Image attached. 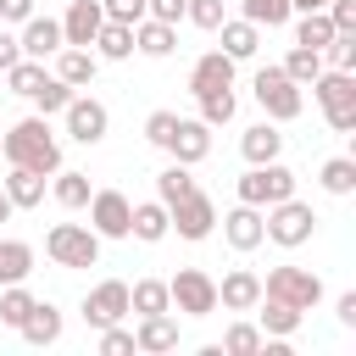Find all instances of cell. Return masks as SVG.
Wrapping results in <instances>:
<instances>
[{"label": "cell", "mask_w": 356, "mask_h": 356, "mask_svg": "<svg viewBox=\"0 0 356 356\" xmlns=\"http://www.w3.org/2000/svg\"><path fill=\"white\" fill-rule=\"evenodd\" d=\"M0 150H6L11 167H33V172H56V167H61V145H56V134H50V117H39V111L22 117L17 128H6Z\"/></svg>", "instance_id": "6da1fadb"}, {"label": "cell", "mask_w": 356, "mask_h": 356, "mask_svg": "<svg viewBox=\"0 0 356 356\" xmlns=\"http://www.w3.org/2000/svg\"><path fill=\"white\" fill-rule=\"evenodd\" d=\"M312 95H317V106H323V117H328L334 134H350L356 128V72L328 67V72L312 78Z\"/></svg>", "instance_id": "7a4b0ae2"}, {"label": "cell", "mask_w": 356, "mask_h": 356, "mask_svg": "<svg viewBox=\"0 0 356 356\" xmlns=\"http://www.w3.org/2000/svg\"><path fill=\"white\" fill-rule=\"evenodd\" d=\"M250 89H256V106L267 111V122H295V117H300V106H306L300 83H295L284 67H261Z\"/></svg>", "instance_id": "3957f363"}, {"label": "cell", "mask_w": 356, "mask_h": 356, "mask_svg": "<svg viewBox=\"0 0 356 356\" xmlns=\"http://www.w3.org/2000/svg\"><path fill=\"white\" fill-rule=\"evenodd\" d=\"M44 256L56 267H95L100 261V234L89 222H56L44 234Z\"/></svg>", "instance_id": "277c9868"}, {"label": "cell", "mask_w": 356, "mask_h": 356, "mask_svg": "<svg viewBox=\"0 0 356 356\" xmlns=\"http://www.w3.org/2000/svg\"><path fill=\"white\" fill-rule=\"evenodd\" d=\"M261 228H267V239L273 245H284V250H295V245H306L312 234H317V211L306 206V200H278V206H267L261 211Z\"/></svg>", "instance_id": "5b68a950"}, {"label": "cell", "mask_w": 356, "mask_h": 356, "mask_svg": "<svg viewBox=\"0 0 356 356\" xmlns=\"http://www.w3.org/2000/svg\"><path fill=\"white\" fill-rule=\"evenodd\" d=\"M295 195V172L284 167V161H256L245 178H239V200L245 206H278V200H289Z\"/></svg>", "instance_id": "8992f818"}, {"label": "cell", "mask_w": 356, "mask_h": 356, "mask_svg": "<svg viewBox=\"0 0 356 356\" xmlns=\"http://www.w3.org/2000/svg\"><path fill=\"white\" fill-rule=\"evenodd\" d=\"M261 295H267V300H284V306L312 312V306L323 300V278H317V273H306V267H273V273L261 278Z\"/></svg>", "instance_id": "52a82bcc"}, {"label": "cell", "mask_w": 356, "mask_h": 356, "mask_svg": "<svg viewBox=\"0 0 356 356\" xmlns=\"http://www.w3.org/2000/svg\"><path fill=\"white\" fill-rule=\"evenodd\" d=\"M167 295H172V306H178L184 317H211V312H217V278L200 273V267H178V273L167 278Z\"/></svg>", "instance_id": "ba28073f"}, {"label": "cell", "mask_w": 356, "mask_h": 356, "mask_svg": "<svg viewBox=\"0 0 356 356\" xmlns=\"http://www.w3.org/2000/svg\"><path fill=\"white\" fill-rule=\"evenodd\" d=\"M128 211H134V200L122 189H95L89 195V228L100 239H128Z\"/></svg>", "instance_id": "9c48e42d"}, {"label": "cell", "mask_w": 356, "mask_h": 356, "mask_svg": "<svg viewBox=\"0 0 356 356\" xmlns=\"http://www.w3.org/2000/svg\"><path fill=\"white\" fill-rule=\"evenodd\" d=\"M167 222L178 228V239H206L217 228V206H211L206 189H189L178 206H167Z\"/></svg>", "instance_id": "30bf717a"}, {"label": "cell", "mask_w": 356, "mask_h": 356, "mask_svg": "<svg viewBox=\"0 0 356 356\" xmlns=\"http://www.w3.org/2000/svg\"><path fill=\"white\" fill-rule=\"evenodd\" d=\"M128 317V284L122 278H106V284H95L89 295H83V323L89 328H111V323H122Z\"/></svg>", "instance_id": "8fae6325"}, {"label": "cell", "mask_w": 356, "mask_h": 356, "mask_svg": "<svg viewBox=\"0 0 356 356\" xmlns=\"http://www.w3.org/2000/svg\"><path fill=\"white\" fill-rule=\"evenodd\" d=\"M61 117H67V134H72L78 145H100L106 128H111V111H106L100 100H89V95H72Z\"/></svg>", "instance_id": "7c38bea8"}, {"label": "cell", "mask_w": 356, "mask_h": 356, "mask_svg": "<svg viewBox=\"0 0 356 356\" xmlns=\"http://www.w3.org/2000/svg\"><path fill=\"white\" fill-rule=\"evenodd\" d=\"M234 56L228 50H206L195 67H189V95H211V89H234Z\"/></svg>", "instance_id": "4fadbf2b"}, {"label": "cell", "mask_w": 356, "mask_h": 356, "mask_svg": "<svg viewBox=\"0 0 356 356\" xmlns=\"http://www.w3.org/2000/svg\"><path fill=\"white\" fill-rule=\"evenodd\" d=\"M167 150H172V161L195 167V161H206V150H211V128H206L200 117H178V128H172Z\"/></svg>", "instance_id": "5bb4252c"}, {"label": "cell", "mask_w": 356, "mask_h": 356, "mask_svg": "<svg viewBox=\"0 0 356 356\" xmlns=\"http://www.w3.org/2000/svg\"><path fill=\"white\" fill-rule=\"evenodd\" d=\"M100 22H106L100 0H72V6H67V17H61V39L89 50V44H95V33H100Z\"/></svg>", "instance_id": "9a60e30c"}, {"label": "cell", "mask_w": 356, "mask_h": 356, "mask_svg": "<svg viewBox=\"0 0 356 356\" xmlns=\"http://www.w3.org/2000/svg\"><path fill=\"white\" fill-rule=\"evenodd\" d=\"M222 239L234 245V250H256L261 239H267V228H261V206H234L228 217H222Z\"/></svg>", "instance_id": "2e32d148"}, {"label": "cell", "mask_w": 356, "mask_h": 356, "mask_svg": "<svg viewBox=\"0 0 356 356\" xmlns=\"http://www.w3.org/2000/svg\"><path fill=\"white\" fill-rule=\"evenodd\" d=\"M256 300H261V278H256L250 267H234V273L217 284V306H222V312H256Z\"/></svg>", "instance_id": "e0dca14e"}, {"label": "cell", "mask_w": 356, "mask_h": 356, "mask_svg": "<svg viewBox=\"0 0 356 356\" xmlns=\"http://www.w3.org/2000/svg\"><path fill=\"white\" fill-rule=\"evenodd\" d=\"M17 44H22V56L44 61V56H56V50H61L67 39H61V22H56V17H28V22H22V39H17Z\"/></svg>", "instance_id": "ac0fdd59"}, {"label": "cell", "mask_w": 356, "mask_h": 356, "mask_svg": "<svg viewBox=\"0 0 356 356\" xmlns=\"http://www.w3.org/2000/svg\"><path fill=\"white\" fill-rule=\"evenodd\" d=\"M95 72H100V56L95 50H83V44H61L56 50V78L61 83L83 89V83H95Z\"/></svg>", "instance_id": "d6986e66"}, {"label": "cell", "mask_w": 356, "mask_h": 356, "mask_svg": "<svg viewBox=\"0 0 356 356\" xmlns=\"http://www.w3.org/2000/svg\"><path fill=\"white\" fill-rule=\"evenodd\" d=\"M134 350H150V356H161V350H178V323H172V312L139 317V328H134Z\"/></svg>", "instance_id": "ffe728a7"}, {"label": "cell", "mask_w": 356, "mask_h": 356, "mask_svg": "<svg viewBox=\"0 0 356 356\" xmlns=\"http://www.w3.org/2000/svg\"><path fill=\"white\" fill-rule=\"evenodd\" d=\"M134 50L161 61V56L178 50V28H172V22H156V17H139V22H134Z\"/></svg>", "instance_id": "44dd1931"}, {"label": "cell", "mask_w": 356, "mask_h": 356, "mask_svg": "<svg viewBox=\"0 0 356 356\" xmlns=\"http://www.w3.org/2000/svg\"><path fill=\"white\" fill-rule=\"evenodd\" d=\"M128 234H134V239H145V245L167 239V234H172V222H167V206H161V200H139V206L128 211Z\"/></svg>", "instance_id": "7402d4cb"}, {"label": "cell", "mask_w": 356, "mask_h": 356, "mask_svg": "<svg viewBox=\"0 0 356 356\" xmlns=\"http://www.w3.org/2000/svg\"><path fill=\"white\" fill-rule=\"evenodd\" d=\"M28 345H56L61 339V312L50 306V300H33V312L22 317V328H17Z\"/></svg>", "instance_id": "603a6c76"}, {"label": "cell", "mask_w": 356, "mask_h": 356, "mask_svg": "<svg viewBox=\"0 0 356 356\" xmlns=\"http://www.w3.org/2000/svg\"><path fill=\"white\" fill-rule=\"evenodd\" d=\"M89 50H95L100 61H128V56H134V28H128V22H111V17H106Z\"/></svg>", "instance_id": "cb8c5ba5"}, {"label": "cell", "mask_w": 356, "mask_h": 356, "mask_svg": "<svg viewBox=\"0 0 356 356\" xmlns=\"http://www.w3.org/2000/svg\"><path fill=\"white\" fill-rule=\"evenodd\" d=\"M239 150H245V161H250V167H256V161H278V150H284L278 122H256V128H245Z\"/></svg>", "instance_id": "d4e9b609"}, {"label": "cell", "mask_w": 356, "mask_h": 356, "mask_svg": "<svg viewBox=\"0 0 356 356\" xmlns=\"http://www.w3.org/2000/svg\"><path fill=\"white\" fill-rule=\"evenodd\" d=\"M217 33H222V50H228L234 61H250V56H256V44H261V28H256V22H245V17H239V22H228V17H222V22H217Z\"/></svg>", "instance_id": "484cf974"}, {"label": "cell", "mask_w": 356, "mask_h": 356, "mask_svg": "<svg viewBox=\"0 0 356 356\" xmlns=\"http://www.w3.org/2000/svg\"><path fill=\"white\" fill-rule=\"evenodd\" d=\"M256 306H261V323H256V328H261L267 339H289V334L300 328V306H284V300H267V295H261Z\"/></svg>", "instance_id": "4316f807"}, {"label": "cell", "mask_w": 356, "mask_h": 356, "mask_svg": "<svg viewBox=\"0 0 356 356\" xmlns=\"http://www.w3.org/2000/svg\"><path fill=\"white\" fill-rule=\"evenodd\" d=\"M6 195H11V206H17V211L39 206V200H44V172H33V167H11V178H6Z\"/></svg>", "instance_id": "83f0119b"}, {"label": "cell", "mask_w": 356, "mask_h": 356, "mask_svg": "<svg viewBox=\"0 0 356 356\" xmlns=\"http://www.w3.org/2000/svg\"><path fill=\"white\" fill-rule=\"evenodd\" d=\"M128 312H139V317L172 312V295H167V284H161V278H139V284L128 289Z\"/></svg>", "instance_id": "f1b7e54d"}, {"label": "cell", "mask_w": 356, "mask_h": 356, "mask_svg": "<svg viewBox=\"0 0 356 356\" xmlns=\"http://www.w3.org/2000/svg\"><path fill=\"white\" fill-rule=\"evenodd\" d=\"M28 273H33V245L0 239V289H6V284H22Z\"/></svg>", "instance_id": "f546056e"}, {"label": "cell", "mask_w": 356, "mask_h": 356, "mask_svg": "<svg viewBox=\"0 0 356 356\" xmlns=\"http://www.w3.org/2000/svg\"><path fill=\"white\" fill-rule=\"evenodd\" d=\"M72 95H78L72 83H61L56 72H44V83H39L28 100H33V111H39V117H56V111H67V100H72Z\"/></svg>", "instance_id": "4dcf8cb0"}, {"label": "cell", "mask_w": 356, "mask_h": 356, "mask_svg": "<svg viewBox=\"0 0 356 356\" xmlns=\"http://www.w3.org/2000/svg\"><path fill=\"white\" fill-rule=\"evenodd\" d=\"M317 184H323L328 195H350V189H356V161H350V156H328V161L317 167Z\"/></svg>", "instance_id": "1f68e13d"}, {"label": "cell", "mask_w": 356, "mask_h": 356, "mask_svg": "<svg viewBox=\"0 0 356 356\" xmlns=\"http://www.w3.org/2000/svg\"><path fill=\"white\" fill-rule=\"evenodd\" d=\"M189 189H195V178H189V167H184V161H172V167H161V172H156V200H161V206H178Z\"/></svg>", "instance_id": "d6a6232c"}, {"label": "cell", "mask_w": 356, "mask_h": 356, "mask_svg": "<svg viewBox=\"0 0 356 356\" xmlns=\"http://www.w3.org/2000/svg\"><path fill=\"white\" fill-rule=\"evenodd\" d=\"M239 17L256 28H284L295 11H289V0H239Z\"/></svg>", "instance_id": "836d02e7"}, {"label": "cell", "mask_w": 356, "mask_h": 356, "mask_svg": "<svg viewBox=\"0 0 356 356\" xmlns=\"http://www.w3.org/2000/svg\"><path fill=\"white\" fill-rule=\"evenodd\" d=\"M195 100H200V122H206V128H222V122H234V111H239L234 89H211V95H195Z\"/></svg>", "instance_id": "e575fe53"}, {"label": "cell", "mask_w": 356, "mask_h": 356, "mask_svg": "<svg viewBox=\"0 0 356 356\" xmlns=\"http://www.w3.org/2000/svg\"><path fill=\"white\" fill-rule=\"evenodd\" d=\"M89 172H67V167H56V200L67 206V211H78V206H89Z\"/></svg>", "instance_id": "d590c367"}, {"label": "cell", "mask_w": 356, "mask_h": 356, "mask_svg": "<svg viewBox=\"0 0 356 356\" xmlns=\"http://www.w3.org/2000/svg\"><path fill=\"white\" fill-rule=\"evenodd\" d=\"M334 39V22L323 17V11H300V22H295V44H306V50H323Z\"/></svg>", "instance_id": "8d00e7d4"}, {"label": "cell", "mask_w": 356, "mask_h": 356, "mask_svg": "<svg viewBox=\"0 0 356 356\" xmlns=\"http://www.w3.org/2000/svg\"><path fill=\"white\" fill-rule=\"evenodd\" d=\"M6 83H11V95H33V89L44 83V61H33V56H17V61L6 67Z\"/></svg>", "instance_id": "74e56055"}, {"label": "cell", "mask_w": 356, "mask_h": 356, "mask_svg": "<svg viewBox=\"0 0 356 356\" xmlns=\"http://www.w3.org/2000/svg\"><path fill=\"white\" fill-rule=\"evenodd\" d=\"M284 72H289V78H295V83L306 89V83H312V78L323 72V50H306V44H295V50L284 56Z\"/></svg>", "instance_id": "f35d334b"}, {"label": "cell", "mask_w": 356, "mask_h": 356, "mask_svg": "<svg viewBox=\"0 0 356 356\" xmlns=\"http://www.w3.org/2000/svg\"><path fill=\"white\" fill-rule=\"evenodd\" d=\"M28 312H33V295H28L22 284H6V289H0V323H6V328H22Z\"/></svg>", "instance_id": "ab89813d"}, {"label": "cell", "mask_w": 356, "mask_h": 356, "mask_svg": "<svg viewBox=\"0 0 356 356\" xmlns=\"http://www.w3.org/2000/svg\"><path fill=\"white\" fill-rule=\"evenodd\" d=\"M222 350H228V356H256V350H261V328H256V323H234V328L222 334Z\"/></svg>", "instance_id": "60d3db41"}, {"label": "cell", "mask_w": 356, "mask_h": 356, "mask_svg": "<svg viewBox=\"0 0 356 356\" xmlns=\"http://www.w3.org/2000/svg\"><path fill=\"white\" fill-rule=\"evenodd\" d=\"M184 17H189L195 28H206V33H217V22H222V0H184Z\"/></svg>", "instance_id": "b9f144b4"}, {"label": "cell", "mask_w": 356, "mask_h": 356, "mask_svg": "<svg viewBox=\"0 0 356 356\" xmlns=\"http://www.w3.org/2000/svg\"><path fill=\"white\" fill-rule=\"evenodd\" d=\"M323 50H328V61H334L339 72H356V33H334Z\"/></svg>", "instance_id": "7bdbcfd3"}, {"label": "cell", "mask_w": 356, "mask_h": 356, "mask_svg": "<svg viewBox=\"0 0 356 356\" xmlns=\"http://www.w3.org/2000/svg\"><path fill=\"white\" fill-rule=\"evenodd\" d=\"M172 128H178V111H150V117H145V139H150L156 150H167Z\"/></svg>", "instance_id": "ee69618b"}, {"label": "cell", "mask_w": 356, "mask_h": 356, "mask_svg": "<svg viewBox=\"0 0 356 356\" xmlns=\"http://www.w3.org/2000/svg\"><path fill=\"white\" fill-rule=\"evenodd\" d=\"M100 356H134V328H100Z\"/></svg>", "instance_id": "f6af8a7d"}, {"label": "cell", "mask_w": 356, "mask_h": 356, "mask_svg": "<svg viewBox=\"0 0 356 356\" xmlns=\"http://www.w3.org/2000/svg\"><path fill=\"white\" fill-rule=\"evenodd\" d=\"M323 17L334 22V33H356V0H328Z\"/></svg>", "instance_id": "bcb514c9"}, {"label": "cell", "mask_w": 356, "mask_h": 356, "mask_svg": "<svg viewBox=\"0 0 356 356\" xmlns=\"http://www.w3.org/2000/svg\"><path fill=\"white\" fill-rule=\"evenodd\" d=\"M100 11H106L111 22H128V28H134V22L145 17V0H100Z\"/></svg>", "instance_id": "7dc6e473"}, {"label": "cell", "mask_w": 356, "mask_h": 356, "mask_svg": "<svg viewBox=\"0 0 356 356\" xmlns=\"http://www.w3.org/2000/svg\"><path fill=\"white\" fill-rule=\"evenodd\" d=\"M145 17H156V22H172V28H178L184 0H145Z\"/></svg>", "instance_id": "c3c4849f"}, {"label": "cell", "mask_w": 356, "mask_h": 356, "mask_svg": "<svg viewBox=\"0 0 356 356\" xmlns=\"http://www.w3.org/2000/svg\"><path fill=\"white\" fill-rule=\"evenodd\" d=\"M0 17L6 22H28L33 17V0H0Z\"/></svg>", "instance_id": "681fc988"}, {"label": "cell", "mask_w": 356, "mask_h": 356, "mask_svg": "<svg viewBox=\"0 0 356 356\" xmlns=\"http://www.w3.org/2000/svg\"><path fill=\"white\" fill-rule=\"evenodd\" d=\"M17 56H22V44H17V39H11L6 28H0V72H6V67H11Z\"/></svg>", "instance_id": "f907efd6"}, {"label": "cell", "mask_w": 356, "mask_h": 356, "mask_svg": "<svg viewBox=\"0 0 356 356\" xmlns=\"http://www.w3.org/2000/svg\"><path fill=\"white\" fill-rule=\"evenodd\" d=\"M339 323H345V328H356V289H345V295H339Z\"/></svg>", "instance_id": "816d5d0a"}, {"label": "cell", "mask_w": 356, "mask_h": 356, "mask_svg": "<svg viewBox=\"0 0 356 356\" xmlns=\"http://www.w3.org/2000/svg\"><path fill=\"white\" fill-rule=\"evenodd\" d=\"M328 0H289V11H323Z\"/></svg>", "instance_id": "f5cc1de1"}, {"label": "cell", "mask_w": 356, "mask_h": 356, "mask_svg": "<svg viewBox=\"0 0 356 356\" xmlns=\"http://www.w3.org/2000/svg\"><path fill=\"white\" fill-rule=\"evenodd\" d=\"M11 211H17V206H11V195L0 189V222H11Z\"/></svg>", "instance_id": "db71d44e"}]
</instances>
